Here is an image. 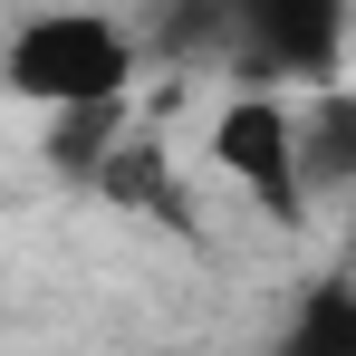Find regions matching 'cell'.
Masks as SVG:
<instances>
[{"mask_svg": "<svg viewBox=\"0 0 356 356\" xmlns=\"http://www.w3.org/2000/svg\"><path fill=\"white\" fill-rule=\"evenodd\" d=\"M154 49L183 58V67L232 58V0H174V10H164V29H154Z\"/></svg>", "mask_w": 356, "mask_h": 356, "instance_id": "cell-7", "label": "cell"}, {"mask_svg": "<svg viewBox=\"0 0 356 356\" xmlns=\"http://www.w3.org/2000/svg\"><path fill=\"white\" fill-rule=\"evenodd\" d=\"M280 356H356V289H318Z\"/></svg>", "mask_w": 356, "mask_h": 356, "instance_id": "cell-8", "label": "cell"}, {"mask_svg": "<svg viewBox=\"0 0 356 356\" xmlns=\"http://www.w3.org/2000/svg\"><path fill=\"white\" fill-rule=\"evenodd\" d=\"M232 58L250 67V77L337 87V58H347V0H232Z\"/></svg>", "mask_w": 356, "mask_h": 356, "instance_id": "cell-2", "label": "cell"}, {"mask_svg": "<svg viewBox=\"0 0 356 356\" xmlns=\"http://www.w3.org/2000/svg\"><path fill=\"white\" fill-rule=\"evenodd\" d=\"M116 145H125V106H67V116H49V164L67 183H97Z\"/></svg>", "mask_w": 356, "mask_h": 356, "instance_id": "cell-6", "label": "cell"}, {"mask_svg": "<svg viewBox=\"0 0 356 356\" xmlns=\"http://www.w3.org/2000/svg\"><path fill=\"white\" fill-rule=\"evenodd\" d=\"M97 193L125 202V212H164V222H183V193H174V174H164V145H154V135H125L116 154H106V174H97Z\"/></svg>", "mask_w": 356, "mask_h": 356, "instance_id": "cell-5", "label": "cell"}, {"mask_svg": "<svg viewBox=\"0 0 356 356\" xmlns=\"http://www.w3.org/2000/svg\"><path fill=\"white\" fill-rule=\"evenodd\" d=\"M212 154H222V174H232L260 212H298V202H308V174H298V116L280 106V97H241V106H222Z\"/></svg>", "mask_w": 356, "mask_h": 356, "instance_id": "cell-3", "label": "cell"}, {"mask_svg": "<svg viewBox=\"0 0 356 356\" xmlns=\"http://www.w3.org/2000/svg\"><path fill=\"white\" fill-rule=\"evenodd\" d=\"M0 87L29 97L39 116L67 106H125L135 87V39H125L106 10H39L0 39Z\"/></svg>", "mask_w": 356, "mask_h": 356, "instance_id": "cell-1", "label": "cell"}, {"mask_svg": "<svg viewBox=\"0 0 356 356\" xmlns=\"http://www.w3.org/2000/svg\"><path fill=\"white\" fill-rule=\"evenodd\" d=\"M298 174H308V193L356 183V97L347 87H327L318 116H298Z\"/></svg>", "mask_w": 356, "mask_h": 356, "instance_id": "cell-4", "label": "cell"}]
</instances>
